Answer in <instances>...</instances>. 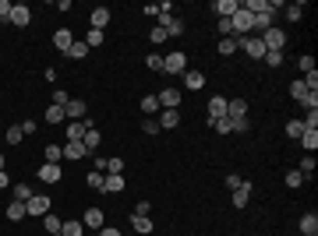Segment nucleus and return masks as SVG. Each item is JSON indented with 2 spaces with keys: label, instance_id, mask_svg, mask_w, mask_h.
<instances>
[{
  "label": "nucleus",
  "instance_id": "1",
  "mask_svg": "<svg viewBox=\"0 0 318 236\" xmlns=\"http://www.w3.org/2000/svg\"><path fill=\"white\" fill-rule=\"evenodd\" d=\"M262 42H265V53H283L286 46V32L280 25H272L269 32H262Z\"/></svg>",
  "mask_w": 318,
  "mask_h": 236
},
{
  "label": "nucleus",
  "instance_id": "2",
  "mask_svg": "<svg viewBox=\"0 0 318 236\" xmlns=\"http://www.w3.org/2000/svg\"><path fill=\"white\" fill-rule=\"evenodd\" d=\"M163 71L166 74H188V53L173 50L170 57H163Z\"/></svg>",
  "mask_w": 318,
  "mask_h": 236
},
{
  "label": "nucleus",
  "instance_id": "3",
  "mask_svg": "<svg viewBox=\"0 0 318 236\" xmlns=\"http://www.w3.org/2000/svg\"><path fill=\"white\" fill-rule=\"evenodd\" d=\"M237 50H244L251 60L265 57V42H262V39H254V35H241V39H237Z\"/></svg>",
  "mask_w": 318,
  "mask_h": 236
},
{
  "label": "nucleus",
  "instance_id": "4",
  "mask_svg": "<svg viewBox=\"0 0 318 236\" xmlns=\"http://www.w3.org/2000/svg\"><path fill=\"white\" fill-rule=\"evenodd\" d=\"M272 25H276V7H269V11H258V14H251V35H254V32L262 35V32H269V29H272Z\"/></svg>",
  "mask_w": 318,
  "mask_h": 236
},
{
  "label": "nucleus",
  "instance_id": "5",
  "mask_svg": "<svg viewBox=\"0 0 318 236\" xmlns=\"http://www.w3.org/2000/svg\"><path fill=\"white\" fill-rule=\"evenodd\" d=\"M50 208H53V201L46 194H32L29 198V215H39L43 219V215H50Z\"/></svg>",
  "mask_w": 318,
  "mask_h": 236
},
{
  "label": "nucleus",
  "instance_id": "6",
  "mask_svg": "<svg viewBox=\"0 0 318 236\" xmlns=\"http://www.w3.org/2000/svg\"><path fill=\"white\" fill-rule=\"evenodd\" d=\"M11 25H18V29H29V22H32V11L25 7V4H14V11H11V18H7Z\"/></svg>",
  "mask_w": 318,
  "mask_h": 236
},
{
  "label": "nucleus",
  "instance_id": "7",
  "mask_svg": "<svg viewBox=\"0 0 318 236\" xmlns=\"http://www.w3.org/2000/svg\"><path fill=\"white\" fill-rule=\"evenodd\" d=\"M156 99H159L163 110H181V92H177V89H163Z\"/></svg>",
  "mask_w": 318,
  "mask_h": 236
},
{
  "label": "nucleus",
  "instance_id": "8",
  "mask_svg": "<svg viewBox=\"0 0 318 236\" xmlns=\"http://www.w3.org/2000/svg\"><path fill=\"white\" fill-rule=\"evenodd\" d=\"M156 123H159V131H173L181 123V110H163L156 117Z\"/></svg>",
  "mask_w": 318,
  "mask_h": 236
},
{
  "label": "nucleus",
  "instance_id": "9",
  "mask_svg": "<svg viewBox=\"0 0 318 236\" xmlns=\"http://www.w3.org/2000/svg\"><path fill=\"white\" fill-rule=\"evenodd\" d=\"M124 173H106V180H103V190H106V194H121V190H124Z\"/></svg>",
  "mask_w": 318,
  "mask_h": 236
},
{
  "label": "nucleus",
  "instance_id": "10",
  "mask_svg": "<svg viewBox=\"0 0 318 236\" xmlns=\"http://www.w3.org/2000/svg\"><path fill=\"white\" fill-rule=\"evenodd\" d=\"M89 127H92L89 120H71V123H67V141H82Z\"/></svg>",
  "mask_w": 318,
  "mask_h": 236
},
{
  "label": "nucleus",
  "instance_id": "11",
  "mask_svg": "<svg viewBox=\"0 0 318 236\" xmlns=\"http://www.w3.org/2000/svg\"><path fill=\"white\" fill-rule=\"evenodd\" d=\"M131 226H134V233H138V236H149L152 229H156L149 215H134V211H131Z\"/></svg>",
  "mask_w": 318,
  "mask_h": 236
},
{
  "label": "nucleus",
  "instance_id": "12",
  "mask_svg": "<svg viewBox=\"0 0 318 236\" xmlns=\"http://www.w3.org/2000/svg\"><path fill=\"white\" fill-rule=\"evenodd\" d=\"M237 7H241L237 0H212V11H216L220 18H233V14H237Z\"/></svg>",
  "mask_w": 318,
  "mask_h": 236
},
{
  "label": "nucleus",
  "instance_id": "13",
  "mask_svg": "<svg viewBox=\"0 0 318 236\" xmlns=\"http://www.w3.org/2000/svg\"><path fill=\"white\" fill-rule=\"evenodd\" d=\"M251 190H254L251 180H248L244 187H237V190H233V208H248V201H251Z\"/></svg>",
  "mask_w": 318,
  "mask_h": 236
},
{
  "label": "nucleus",
  "instance_id": "14",
  "mask_svg": "<svg viewBox=\"0 0 318 236\" xmlns=\"http://www.w3.org/2000/svg\"><path fill=\"white\" fill-rule=\"evenodd\" d=\"M226 117V95H212L209 99V120H220Z\"/></svg>",
  "mask_w": 318,
  "mask_h": 236
},
{
  "label": "nucleus",
  "instance_id": "15",
  "mask_svg": "<svg viewBox=\"0 0 318 236\" xmlns=\"http://www.w3.org/2000/svg\"><path fill=\"white\" fill-rule=\"evenodd\" d=\"M71 42H74L71 29H57V32H53V46H57L61 53H67V50H71Z\"/></svg>",
  "mask_w": 318,
  "mask_h": 236
},
{
  "label": "nucleus",
  "instance_id": "16",
  "mask_svg": "<svg viewBox=\"0 0 318 236\" xmlns=\"http://www.w3.org/2000/svg\"><path fill=\"white\" fill-rule=\"evenodd\" d=\"M64 117L67 120H85V102H82V99H71V102L64 106Z\"/></svg>",
  "mask_w": 318,
  "mask_h": 236
},
{
  "label": "nucleus",
  "instance_id": "17",
  "mask_svg": "<svg viewBox=\"0 0 318 236\" xmlns=\"http://www.w3.org/2000/svg\"><path fill=\"white\" fill-rule=\"evenodd\" d=\"M301 233H304V236H318V215H315V211L301 215Z\"/></svg>",
  "mask_w": 318,
  "mask_h": 236
},
{
  "label": "nucleus",
  "instance_id": "18",
  "mask_svg": "<svg viewBox=\"0 0 318 236\" xmlns=\"http://www.w3.org/2000/svg\"><path fill=\"white\" fill-rule=\"evenodd\" d=\"M39 180H43V183H57V180H61V166L43 162V166H39Z\"/></svg>",
  "mask_w": 318,
  "mask_h": 236
},
{
  "label": "nucleus",
  "instance_id": "19",
  "mask_svg": "<svg viewBox=\"0 0 318 236\" xmlns=\"http://www.w3.org/2000/svg\"><path fill=\"white\" fill-rule=\"evenodd\" d=\"M25 215H29V205H25V201H11V205H7V219H11V222H22Z\"/></svg>",
  "mask_w": 318,
  "mask_h": 236
},
{
  "label": "nucleus",
  "instance_id": "20",
  "mask_svg": "<svg viewBox=\"0 0 318 236\" xmlns=\"http://www.w3.org/2000/svg\"><path fill=\"white\" fill-rule=\"evenodd\" d=\"M82 226H89V229H103V208H85V222Z\"/></svg>",
  "mask_w": 318,
  "mask_h": 236
},
{
  "label": "nucleus",
  "instance_id": "21",
  "mask_svg": "<svg viewBox=\"0 0 318 236\" xmlns=\"http://www.w3.org/2000/svg\"><path fill=\"white\" fill-rule=\"evenodd\" d=\"M61 148H64V159H85V155H89L82 141H67V145H61Z\"/></svg>",
  "mask_w": 318,
  "mask_h": 236
},
{
  "label": "nucleus",
  "instance_id": "22",
  "mask_svg": "<svg viewBox=\"0 0 318 236\" xmlns=\"http://www.w3.org/2000/svg\"><path fill=\"white\" fill-rule=\"evenodd\" d=\"M106 25H110V7H95L92 11V29H106Z\"/></svg>",
  "mask_w": 318,
  "mask_h": 236
},
{
  "label": "nucleus",
  "instance_id": "23",
  "mask_svg": "<svg viewBox=\"0 0 318 236\" xmlns=\"http://www.w3.org/2000/svg\"><path fill=\"white\" fill-rule=\"evenodd\" d=\"M184 85H188L191 92L205 89V74H202V71H188V74H184Z\"/></svg>",
  "mask_w": 318,
  "mask_h": 236
},
{
  "label": "nucleus",
  "instance_id": "24",
  "mask_svg": "<svg viewBox=\"0 0 318 236\" xmlns=\"http://www.w3.org/2000/svg\"><path fill=\"white\" fill-rule=\"evenodd\" d=\"M43 159H46L50 166H61V159H64V148H61V145H46V148H43Z\"/></svg>",
  "mask_w": 318,
  "mask_h": 236
},
{
  "label": "nucleus",
  "instance_id": "25",
  "mask_svg": "<svg viewBox=\"0 0 318 236\" xmlns=\"http://www.w3.org/2000/svg\"><path fill=\"white\" fill-rule=\"evenodd\" d=\"M99 141H103V134H99L95 127H89V131H85V138H82V145H85V152H95V148H99Z\"/></svg>",
  "mask_w": 318,
  "mask_h": 236
},
{
  "label": "nucleus",
  "instance_id": "26",
  "mask_svg": "<svg viewBox=\"0 0 318 236\" xmlns=\"http://www.w3.org/2000/svg\"><path fill=\"white\" fill-rule=\"evenodd\" d=\"M64 236H85V226H82V219H71V222H64L61 226Z\"/></svg>",
  "mask_w": 318,
  "mask_h": 236
},
{
  "label": "nucleus",
  "instance_id": "27",
  "mask_svg": "<svg viewBox=\"0 0 318 236\" xmlns=\"http://www.w3.org/2000/svg\"><path fill=\"white\" fill-rule=\"evenodd\" d=\"M85 53H89L85 39H74V42H71V50H67V57H71V60H85Z\"/></svg>",
  "mask_w": 318,
  "mask_h": 236
},
{
  "label": "nucleus",
  "instance_id": "28",
  "mask_svg": "<svg viewBox=\"0 0 318 236\" xmlns=\"http://www.w3.org/2000/svg\"><path fill=\"white\" fill-rule=\"evenodd\" d=\"M220 57H230V53H237V35H230V39H220Z\"/></svg>",
  "mask_w": 318,
  "mask_h": 236
},
{
  "label": "nucleus",
  "instance_id": "29",
  "mask_svg": "<svg viewBox=\"0 0 318 236\" xmlns=\"http://www.w3.org/2000/svg\"><path fill=\"white\" fill-rule=\"evenodd\" d=\"M64 106H53V102H50V110H46V123H64Z\"/></svg>",
  "mask_w": 318,
  "mask_h": 236
},
{
  "label": "nucleus",
  "instance_id": "30",
  "mask_svg": "<svg viewBox=\"0 0 318 236\" xmlns=\"http://www.w3.org/2000/svg\"><path fill=\"white\" fill-rule=\"evenodd\" d=\"M142 113H149V117L159 113V99L156 95H142Z\"/></svg>",
  "mask_w": 318,
  "mask_h": 236
},
{
  "label": "nucleus",
  "instance_id": "31",
  "mask_svg": "<svg viewBox=\"0 0 318 236\" xmlns=\"http://www.w3.org/2000/svg\"><path fill=\"white\" fill-rule=\"evenodd\" d=\"M301 134H304V123H301V120H290V123H286V138L301 141Z\"/></svg>",
  "mask_w": 318,
  "mask_h": 236
},
{
  "label": "nucleus",
  "instance_id": "32",
  "mask_svg": "<svg viewBox=\"0 0 318 236\" xmlns=\"http://www.w3.org/2000/svg\"><path fill=\"white\" fill-rule=\"evenodd\" d=\"M297 173H301V177H311V173H315V155H304L301 166H297Z\"/></svg>",
  "mask_w": 318,
  "mask_h": 236
},
{
  "label": "nucleus",
  "instance_id": "33",
  "mask_svg": "<svg viewBox=\"0 0 318 236\" xmlns=\"http://www.w3.org/2000/svg\"><path fill=\"white\" fill-rule=\"evenodd\" d=\"M209 123H212V127H216V131H220V134H233V120H230V117H220V120H209Z\"/></svg>",
  "mask_w": 318,
  "mask_h": 236
},
{
  "label": "nucleus",
  "instance_id": "34",
  "mask_svg": "<svg viewBox=\"0 0 318 236\" xmlns=\"http://www.w3.org/2000/svg\"><path fill=\"white\" fill-rule=\"evenodd\" d=\"M43 226H46V233H61V219H57V215H53V211H50V215H43Z\"/></svg>",
  "mask_w": 318,
  "mask_h": 236
},
{
  "label": "nucleus",
  "instance_id": "35",
  "mask_svg": "<svg viewBox=\"0 0 318 236\" xmlns=\"http://www.w3.org/2000/svg\"><path fill=\"white\" fill-rule=\"evenodd\" d=\"M301 145L308 148V152H315L318 148V131H304V134H301Z\"/></svg>",
  "mask_w": 318,
  "mask_h": 236
},
{
  "label": "nucleus",
  "instance_id": "36",
  "mask_svg": "<svg viewBox=\"0 0 318 236\" xmlns=\"http://www.w3.org/2000/svg\"><path fill=\"white\" fill-rule=\"evenodd\" d=\"M29 198H32L29 183H14V201H25V205H29Z\"/></svg>",
  "mask_w": 318,
  "mask_h": 236
},
{
  "label": "nucleus",
  "instance_id": "37",
  "mask_svg": "<svg viewBox=\"0 0 318 236\" xmlns=\"http://www.w3.org/2000/svg\"><path fill=\"white\" fill-rule=\"evenodd\" d=\"M103 42H106V35H103L99 29H89V39H85V46L92 50V46H103Z\"/></svg>",
  "mask_w": 318,
  "mask_h": 236
},
{
  "label": "nucleus",
  "instance_id": "38",
  "mask_svg": "<svg viewBox=\"0 0 318 236\" xmlns=\"http://www.w3.org/2000/svg\"><path fill=\"white\" fill-rule=\"evenodd\" d=\"M286 18H290V22H301V18H304V4H290V7H286Z\"/></svg>",
  "mask_w": 318,
  "mask_h": 236
},
{
  "label": "nucleus",
  "instance_id": "39",
  "mask_svg": "<svg viewBox=\"0 0 318 236\" xmlns=\"http://www.w3.org/2000/svg\"><path fill=\"white\" fill-rule=\"evenodd\" d=\"M4 138H7V145H18V141H22L25 134H22V127L14 123V127H7V134H4Z\"/></svg>",
  "mask_w": 318,
  "mask_h": 236
},
{
  "label": "nucleus",
  "instance_id": "40",
  "mask_svg": "<svg viewBox=\"0 0 318 236\" xmlns=\"http://www.w3.org/2000/svg\"><path fill=\"white\" fill-rule=\"evenodd\" d=\"M301 81H304V89H308V92H318V71H308Z\"/></svg>",
  "mask_w": 318,
  "mask_h": 236
},
{
  "label": "nucleus",
  "instance_id": "41",
  "mask_svg": "<svg viewBox=\"0 0 318 236\" xmlns=\"http://www.w3.org/2000/svg\"><path fill=\"white\" fill-rule=\"evenodd\" d=\"M290 95H293V99H297V102H301V99H304V95H308V89H304V81H301V78H297V81H293V85H290Z\"/></svg>",
  "mask_w": 318,
  "mask_h": 236
},
{
  "label": "nucleus",
  "instance_id": "42",
  "mask_svg": "<svg viewBox=\"0 0 318 236\" xmlns=\"http://www.w3.org/2000/svg\"><path fill=\"white\" fill-rule=\"evenodd\" d=\"M304 180H308V177H301L297 169H290V173H286V187H293V190H297V187H301Z\"/></svg>",
  "mask_w": 318,
  "mask_h": 236
},
{
  "label": "nucleus",
  "instance_id": "43",
  "mask_svg": "<svg viewBox=\"0 0 318 236\" xmlns=\"http://www.w3.org/2000/svg\"><path fill=\"white\" fill-rule=\"evenodd\" d=\"M106 173H124V159H106Z\"/></svg>",
  "mask_w": 318,
  "mask_h": 236
},
{
  "label": "nucleus",
  "instance_id": "44",
  "mask_svg": "<svg viewBox=\"0 0 318 236\" xmlns=\"http://www.w3.org/2000/svg\"><path fill=\"white\" fill-rule=\"evenodd\" d=\"M251 131V120L244 117V120H233V134H248Z\"/></svg>",
  "mask_w": 318,
  "mask_h": 236
},
{
  "label": "nucleus",
  "instance_id": "45",
  "mask_svg": "<svg viewBox=\"0 0 318 236\" xmlns=\"http://www.w3.org/2000/svg\"><path fill=\"white\" fill-rule=\"evenodd\" d=\"M145 63H149V71H163V57H159V53H149Z\"/></svg>",
  "mask_w": 318,
  "mask_h": 236
},
{
  "label": "nucleus",
  "instance_id": "46",
  "mask_svg": "<svg viewBox=\"0 0 318 236\" xmlns=\"http://www.w3.org/2000/svg\"><path fill=\"white\" fill-rule=\"evenodd\" d=\"M103 173H99V169H95V173H89V187H92V190H103Z\"/></svg>",
  "mask_w": 318,
  "mask_h": 236
},
{
  "label": "nucleus",
  "instance_id": "47",
  "mask_svg": "<svg viewBox=\"0 0 318 236\" xmlns=\"http://www.w3.org/2000/svg\"><path fill=\"white\" fill-rule=\"evenodd\" d=\"M297 67H301L304 74H308V71H315V57H308V53H304V57L297 60Z\"/></svg>",
  "mask_w": 318,
  "mask_h": 236
},
{
  "label": "nucleus",
  "instance_id": "48",
  "mask_svg": "<svg viewBox=\"0 0 318 236\" xmlns=\"http://www.w3.org/2000/svg\"><path fill=\"white\" fill-rule=\"evenodd\" d=\"M142 131H145V134H159V123H156V117L142 120Z\"/></svg>",
  "mask_w": 318,
  "mask_h": 236
},
{
  "label": "nucleus",
  "instance_id": "49",
  "mask_svg": "<svg viewBox=\"0 0 318 236\" xmlns=\"http://www.w3.org/2000/svg\"><path fill=\"white\" fill-rule=\"evenodd\" d=\"M220 35H223V39H230V35H233V25H230V18H220Z\"/></svg>",
  "mask_w": 318,
  "mask_h": 236
},
{
  "label": "nucleus",
  "instance_id": "50",
  "mask_svg": "<svg viewBox=\"0 0 318 236\" xmlns=\"http://www.w3.org/2000/svg\"><path fill=\"white\" fill-rule=\"evenodd\" d=\"M244 183H248V180L237 177V173H233V177H226V187H230V190H237V187H244Z\"/></svg>",
  "mask_w": 318,
  "mask_h": 236
},
{
  "label": "nucleus",
  "instance_id": "51",
  "mask_svg": "<svg viewBox=\"0 0 318 236\" xmlns=\"http://www.w3.org/2000/svg\"><path fill=\"white\" fill-rule=\"evenodd\" d=\"M265 63H269V67H280V63H283V53H265Z\"/></svg>",
  "mask_w": 318,
  "mask_h": 236
},
{
  "label": "nucleus",
  "instance_id": "52",
  "mask_svg": "<svg viewBox=\"0 0 318 236\" xmlns=\"http://www.w3.org/2000/svg\"><path fill=\"white\" fill-rule=\"evenodd\" d=\"M149 39H152V42H166V39H170V35H166V32H163V29H159V25H156V29L149 32Z\"/></svg>",
  "mask_w": 318,
  "mask_h": 236
},
{
  "label": "nucleus",
  "instance_id": "53",
  "mask_svg": "<svg viewBox=\"0 0 318 236\" xmlns=\"http://www.w3.org/2000/svg\"><path fill=\"white\" fill-rule=\"evenodd\" d=\"M67 102H71L67 92H53V106H67Z\"/></svg>",
  "mask_w": 318,
  "mask_h": 236
},
{
  "label": "nucleus",
  "instance_id": "54",
  "mask_svg": "<svg viewBox=\"0 0 318 236\" xmlns=\"http://www.w3.org/2000/svg\"><path fill=\"white\" fill-rule=\"evenodd\" d=\"M11 11H14V4L11 0H0V18H11Z\"/></svg>",
  "mask_w": 318,
  "mask_h": 236
},
{
  "label": "nucleus",
  "instance_id": "55",
  "mask_svg": "<svg viewBox=\"0 0 318 236\" xmlns=\"http://www.w3.org/2000/svg\"><path fill=\"white\" fill-rule=\"evenodd\" d=\"M149 211H152L149 201H138V205H134V215H149Z\"/></svg>",
  "mask_w": 318,
  "mask_h": 236
},
{
  "label": "nucleus",
  "instance_id": "56",
  "mask_svg": "<svg viewBox=\"0 0 318 236\" xmlns=\"http://www.w3.org/2000/svg\"><path fill=\"white\" fill-rule=\"evenodd\" d=\"M4 187H11V177H7V173L0 169V190H4Z\"/></svg>",
  "mask_w": 318,
  "mask_h": 236
},
{
  "label": "nucleus",
  "instance_id": "57",
  "mask_svg": "<svg viewBox=\"0 0 318 236\" xmlns=\"http://www.w3.org/2000/svg\"><path fill=\"white\" fill-rule=\"evenodd\" d=\"M99 236H121V233H117V229H110V226H103V229H99Z\"/></svg>",
  "mask_w": 318,
  "mask_h": 236
},
{
  "label": "nucleus",
  "instance_id": "58",
  "mask_svg": "<svg viewBox=\"0 0 318 236\" xmlns=\"http://www.w3.org/2000/svg\"><path fill=\"white\" fill-rule=\"evenodd\" d=\"M0 169H4V152H0Z\"/></svg>",
  "mask_w": 318,
  "mask_h": 236
},
{
  "label": "nucleus",
  "instance_id": "59",
  "mask_svg": "<svg viewBox=\"0 0 318 236\" xmlns=\"http://www.w3.org/2000/svg\"><path fill=\"white\" fill-rule=\"evenodd\" d=\"M50 236H64V233H50Z\"/></svg>",
  "mask_w": 318,
  "mask_h": 236
}]
</instances>
